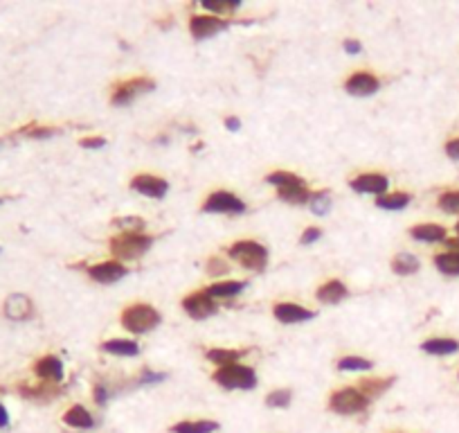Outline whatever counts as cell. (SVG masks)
I'll return each instance as SVG.
<instances>
[{
    "mask_svg": "<svg viewBox=\"0 0 459 433\" xmlns=\"http://www.w3.org/2000/svg\"><path fill=\"white\" fill-rule=\"evenodd\" d=\"M214 382L221 384L223 388L232 391H250L257 386V375L254 370L241 363H232V366H223L214 373Z\"/></svg>",
    "mask_w": 459,
    "mask_h": 433,
    "instance_id": "1",
    "label": "cell"
},
{
    "mask_svg": "<svg viewBox=\"0 0 459 433\" xmlns=\"http://www.w3.org/2000/svg\"><path fill=\"white\" fill-rule=\"evenodd\" d=\"M153 237L142 233H124L111 242V253L120 260H137L151 249Z\"/></svg>",
    "mask_w": 459,
    "mask_h": 433,
    "instance_id": "2",
    "label": "cell"
},
{
    "mask_svg": "<svg viewBox=\"0 0 459 433\" xmlns=\"http://www.w3.org/2000/svg\"><path fill=\"white\" fill-rule=\"evenodd\" d=\"M158 323H160V314L155 312L151 305H131L124 309L122 314V325L129 332H133V334L151 332Z\"/></svg>",
    "mask_w": 459,
    "mask_h": 433,
    "instance_id": "3",
    "label": "cell"
},
{
    "mask_svg": "<svg viewBox=\"0 0 459 433\" xmlns=\"http://www.w3.org/2000/svg\"><path fill=\"white\" fill-rule=\"evenodd\" d=\"M230 255L239 262V264H244L246 269H252V271H261L268 262V251L263 249L261 244L250 242V239L230 246Z\"/></svg>",
    "mask_w": 459,
    "mask_h": 433,
    "instance_id": "4",
    "label": "cell"
},
{
    "mask_svg": "<svg viewBox=\"0 0 459 433\" xmlns=\"http://www.w3.org/2000/svg\"><path fill=\"white\" fill-rule=\"evenodd\" d=\"M329 406H331V411H336L340 415H354V413L365 411V408L369 406V397L365 395L363 391L342 388V391L333 393L331 395Z\"/></svg>",
    "mask_w": 459,
    "mask_h": 433,
    "instance_id": "5",
    "label": "cell"
},
{
    "mask_svg": "<svg viewBox=\"0 0 459 433\" xmlns=\"http://www.w3.org/2000/svg\"><path fill=\"white\" fill-rule=\"evenodd\" d=\"M153 86L155 84H153V79H149V77H135V79H131V82H124L113 92V104L115 106L131 104L137 95L153 90Z\"/></svg>",
    "mask_w": 459,
    "mask_h": 433,
    "instance_id": "6",
    "label": "cell"
},
{
    "mask_svg": "<svg viewBox=\"0 0 459 433\" xmlns=\"http://www.w3.org/2000/svg\"><path fill=\"white\" fill-rule=\"evenodd\" d=\"M203 210L205 212H235V214H241V212H246V203L239 197L230 195V192H214V195L207 197Z\"/></svg>",
    "mask_w": 459,
    "mask_h": 433,
    "instance_id": "7",
    "label": "cell"
},
{
    "mask_svg": "<svg viewBox=\"0 0 459 433\" xmlns=\"http://www.w3.org/2000/svg\"><path fill=\"white\" fill-rule=\"evenodd\" d=\"M183 309L192 316V319L203 321V319H207V316H212L216 312V305H214V300L207 291H198V293H192V296H187L183 300Z\"/></svg>",
    "mask_w": 459,
    "mask_h": 433,
    "instance_id": "8",
    "label": "cell"
},
{
    "mask_svg": "<svg viewBox=\"0 0 459 433\" xmlns=\"http://www.w3.org/2000/svg\"><path fill=\"white\" fill-rule=\"evenodd\" d=\"M131 188L140 195L144 197H151V199H162L167 195L169 185L165 179H158V176H151V174H142V176H135L133 181H131Z\"/></svg>",
    "mask_w": 459,
    "mask_h": 433,
    "instance_id": "9",
    "label": "cell"
},
{
    "mask_svg": "<svg viewBox=\"0 0 459 433\" xmlns=\"http://www.w3.org/2000/svg\"><path fill=\"white\" fill-rule=\"evenodd\" d=\"M34 305L25 293H12L10 298L5 300V316L12 321H27L32 319Z\"/></svg>",
    "mask_w": 459,
    "mask_h": 433,
    "instance_id": "10",
    "label": "cell"
},
{
    "mask_svg": "<svg viewBox=\"0 0 459 433\" xmlns=\"http://www.w3.org/2000/svg\"><path fill=\"white\" fill-rule=\"evenodd\" d=\"M189 29L194 38H198V41H203L207 36H214L223 32V29H228V23L216 18V16H194L189 21Z\"/></svg>",
    "mask_w": 459,
    "mask_h": 433,
    "instance_id": "11",
    "label": "cell"
},
{
    "mask_svg": "<svg viewBox=\"0 0 459 433\" xmlns=\"http://www.w3.org/2000/svg\"><path fill=\"white\" fill-rule=\"evenodd\" d=\"M378 86H380V82L369 73H356V75L349 77L347 84H345L347 92H352V95H358V97L371 95V92L378 90Z\"/></svg>",
    "mask_w": 459,
    "mask_h": 433,
    "instance_id": "12",
    "label": "cell"
},
{
    "mask_svg": "<svg viewBox=\"0 0 459 433\" xmlns=\"http://www.w3.org/2000/svg\"><path fill=\"white\" fill-rule=\"evenodd\" d=\"M88 275L102 284H113L127 275V269H124L120 262H102V264H97V267H90Z\"/></svg>",
    "mask_w": 459,
    "mask_h": 433,
    "instance_id": "13",
    "label": "cell"
},
{
    "mask_svg": "<svg viewBox=\"0 0 459 433\" xmlns=\"http://www.w3.org/2000/svg\"><path fill=\"white\" fill-rule=\"evenodd\" d=\"M352 188L360 195H383L390 188V181L383 174H363L352 181Z\"/></svg>",
    "mask_w": 459,
    "mask_h": 433,
    "instance_id": "14",
    "label": "cell"
},
{
    "mask_svg": "<svg viewBox=\"0 0 459 433\" xmlns=\"http://www.w3.org/2000/svg\"><path fill=\"white\" fill-rule=\"evenodd\" d=\"M313 312H309V309L295 305V303H279L275 305V319L282 321V323H304V321H311L313 319Z\"/></svg>",
    "mask_w": 459,
    "mask_h": 433,
    "instance_id": "15",
    "label": "cell"
},
{
    "mask_svg": "<svg viewBox=\"0 0 459 433\" xmlns=\"http://www.w3.org/2000/svg\"><path fill=\"white\" fill-rule=\"evenodd\" d=\"M34 373L41 379H48V382H61L64 379V363L57 357H43L36 361Z\"/></svg>",
    "mask_w": 459,
    "mask_h": 433,
    "instance_id": "16",
    "label": "cell"
},
{
    "mask_svg": "<svg viewBox=\"0 0 459 433\" xmlns=\"http://www.w3.org/2000/svg\"><path fill=\"white\" fill-rule=\"evenodd\" d=\"M345 298H347V287L342 282H338V280L326 282V284H322L320 289H317V300L324 303V305H336V303H340V300H345Z\"/></svg>",
    "mask_w": 459,
    "mask_h": 433,
    "instance_id": "17",
    "label": "cell"
},
{
    "mask_svg": "<svg viewBox=\"0 0 459 433\" xmlns=\"http://www.w3.org/2000/svg\"><path fill=\"white\" fill-rule=\"evenodd\" d=\"M410 235L419 239V242H443L446 239V228L437 226V223H421V226H415L410 230Z\"/></svg>",
    "mask_w": 459,
    "mask_h": 433,
    "instance_id": "18",
    "label": "cell"
},
{
    "mask_svg": "<svg viewBox=\"0 0 459 433\" xmlns=\"http://www.w3.org/2000/svg\"><path fill=\"white\" fill-rule=\"evenodd\" d=\"M64 422L68 424V427H75V429H90L92 424H95V420H92V415L86 411L83 406H73L68 408L66 415H64Z\"/></svg>",
    "mask_w": 459,
    "mask_h": 433,
    "instance_id": "19",
    "label": "cell"
},
{
    "mask_svg": "<svg viewBox=\"0 0 459 433\" xmlns=\"http://www.w3.org/2000/svg\"><path fill=\"white\" fill-rule=\"evenodd\" d=\"M102 350L118 354V357H137L140 345L135 341H127V338H113V341H106L102 345Z\"/></svg>",
    "mask_w": 459,
    "mask_h": 433,
    "instance_id": "20",
    "label": "cell"
},
{
    "mask_svg": "<svg viewBox=\"0 0 459 433\" xmlns=\"http://www.w3.org/2000/svg\"><path fill=\"white\" fill-rule=\"evenodd\" d=\"M421 350L428 354H437V357H443V354H453L459 350V341L455 338H430L421 345Z\"/></svg>",
    "mask_w": 459,
    "mask_h": 433,
    "instance_id": "21",
    "label": "cell"
},
{
    "mask_svg": "<svg viewBox=\"0 0 459 433\" xmlns=\"http://www.w3.org/2000/svg\"><path fill=\"white\" fill-rule=\"evenodd\" d=\"M219 429L216 422L209 420H196V422H178L171 427V433H212Z\"/></svg>",
    "mask_w": 459,
    "mask_h": 433,
    "instance_id": "22",
    "label": "cell"
},
{
    "mask_svg": "<svg viewBox=\"0 0 459 433\" xmlns=\"http://www.w3.org/2000/svg\"><path fill=\"white\" fill-rule=\"evenodd\" d=\"M434 267L446 275H459V251L439 253L437 258H434Z\"/></svg>",
    "mask_w": 459,
    "mask_h": 433,
    "instance_id": "23",
    "label": "cell"
},
{
    "mask_svg": "<svg viewBox=\"0 0 459 433\" xmlns=\"http://www.w3.org/2000/svg\"><path fill=\"white\" fill-rule=\"evenodd\" d=\"M246 287V282H239V280H230V282H216L212 284L209 289H205L212 298H228V296H237Z\"/></svg>",
    "mask_w": 459,
    "mask_h": 433,
    "instance_id": "24",
    "label": "cell"
},
{
    "mask_svg": "<svg viewBox=\"0 0 459 433\" xmlns=\"http://www.w3.org/2000/svg\"><path fill=\"white\" fill-rule=\"evenodd\" d=\"M392 269H394V273H399V275H412L419 271V260L410 253H401L394 258Z\"/></svg>",
    "mask_w": 459,
    "mask_h": 433,
    "instance_id": "25",
    "label": "cell"
},
{
    "mask_svg": "<svg viewBox=\"0 0 459 433\" xmlns=\"http://www.w3.org/2000/svg\"><path fill=\"white\" fill-rule=\"evenodd\" d=\"M279 199L282 201H289V203H304V201L311 199L306 185H291V188H282L279 190Z\"/></svg>",
    "mask_w": 459,
    "mask_h": 433,
    "instance_id": "26",
    "label": "cell"
},
{
    "mask_svg": "<svg viewBox=\"0 0 459 433\" xmlns=\"http://www.w3.org/2000/svg\"><path fill=\"white\" fill-rule=\"evenodd\" d=\"M410 203V197L406 192H396V195H387V197H378L376 206L383 208V210H401Z\"/></svg>",
    "mask_w": 459,
    "mask_h": 433,
    "instance_id": "27",
    "label": "cell"
},
{
    "mask_svg": "<svg viewBox=\"0 0 459 433\" xmlns=\"http://www.w3.org/2000/svg\"><path fill=\"white\" fill-rule=\"evenodd\" d=\"M200 5H203L205 10H209L212 14H232V12L241 7L239 0H203Z\"/></svg>",
    "mask_w": 459,
    "mask_h": 433,
    "instance_id": "28",
    "label": "cell"
},
{
    "mask_svg": "<svg viewBox=\"0 0 459 433\" xmlns=\"http://www.w3.org/2000/svg\"><path fill=\"white\" fill-rule=\"evenodd\" d=\"M392 382H394V379H365L363 386H360V391L367 397H376V395H380V393H385L387 388H390Z\"/></svg>",
    "mask_w": 459,
    "mask_h": 433,
    "instance_id": "29",
    "label": "cell"
},
{
    "mask_svg": "<svg viewBox=\"0 0 459 433\" xmlns=\"http://www.w3.org/2000/svg\"><path fill=\"white\" fill-rule=\"evenodd\" d=\"M244 352L239 350H209L207 352V359L212 363H219V366H232V363H237V359L241 357Z\"/></svg>",
    "mask_w": 459,
    "mask_h": 433,
    "instance_id": "30",
    "label": "cell"
},
{
    "mask_svg": "<svg viewBox=\"0 0 459 433\" xmlns=\"http://www.w3.org/2000/svg\"><path fill=\"white\" fill-rule=\"evenodd\" d=\"M266 181L272 183V185H277L279 190H282V188H291V185H302V183H304V181L300 179V176H295L291 172H272Z\"/></svg>",
    "mask_w": 459,
    "mask_h": 433,
    "instance_id": "31",
    "label": "cell"
},
{
    "mask_svg": "<svg viewBox=\"0 0 459 433\" xmlns=\"http://www.w3.org/2000/svg\"><path fill=\"white\" fill-rule=\"evenodd\" d=\"M113 223L124 233H142L144 228V219H140V216H118Z\"/></svg>",
    "mask_w": 459,
    "mask_h": 433,
    "instance_id": "32",
    "label": "cell"
},
{
    "mask_svg": "<svg viewBox=\"0 0 459 433\" xmlns=\"http://www.w3.org/2000/svg\"><path fill=\"white\" fill-rule=\"evenodd\" d=\"M439 208L448 214H459V190L443 192L439 197Z\"/></svg>",
    "mask_w": 459,
    "mask_h": 433,
    "instance_id": "33",
    "label": "cell"
},
{
    "mask_svg": "<svg viewBox=\"0 0 459 433\" xmlns=\"http://www.w3.org/2000/svg\"><path fill=\"white\" fill-rule=\"evenodd\" d=\"M371 366H374V363L363 357H345L338 361L340 370H371Z\"/></svg>",
    "mask_w": 459,
    "mask_h": 433,
    "instance_id": "34",
    "label": "cell"
},
{
    "mask_svg": "<svg viewBox=\"0 0 459 433\" xmlns=\"http://www.w3.org/2000/svg\"><path fill=\"white\" fill-rule=\"evenodd\" d=\"M266 404L272 406V408H286L291 404V391H284V388L272 391L270 395L266 397Z\"/></svg>",
    "mask_w": 459,
    "mask_h": 433,
    "instance_id": "35",
    "label": "cell"
},
{
    "mask_svg": "<svg viewBox=\"0 0 459 433\" xmlns=\"http://www.w3.org/2000/svg\"><path fill=\"white\" fill-rule=\"evenodd\" d=\"M311 210H313L315 214H326L331 210V199L326 195H315L313 199H311Z\"/></svg>",
    "mask_w": 459,
    "mask_h": 433,
    "instance_id": "36",
    "label": "cell"
},
{
    "mask_svg": "<svg viewBox=\"0 0 459 433\" xmlns=\"http://www.w3.org/2000/svg\"><path fill=\"white\" fill-rule=\"evenodd\" d=\"M207 271L212 275H221V273L228 271V267H225V262H221L219 258H212V260H209V264H207Z\"/></svg>",
    "mask_w": 459,
    "mask_h": 433,
    "instance_id": "37",
    "label": "cell"
},
{
    "mask_svg": "<svg viewBox=\"0 0 459 433\" xmlns=\"http://www.w3.org/2000/svg\"><path fill=\"white\" fill-rule=\"evenodd\" d=\"M320 237H322V230L320 228H306L304 235H302V244H313Z\"/></svg>",
    "mask_w": 459,
    "mask_h": 433,
    "instance_id": "38",
    "label": "cell"
},
{
    "mask_svg": "<svg viewBox=\"0 0 459 433\" xmlns=\"http://www.w3.org/2000/svg\"><path fill=\"white\" fill-rule=\"evenodd\" d=\"M81 147H86V149H99V147H106V140L104 138H86V140H81Z\"/></svg>",
    "mask_w": 459,
    "mask_h": 433,
    "instance_id": "39",
    "label": "cell"
},
{
    "mask_svg": "<svg viewBox=\"0 0 459 433\" xmlns=\"http://www.w3.org/2000/svg\"><path fill=\"white\" fill-rule=\"evenodd\" d=\"M446 153H448V158L459 160V138H455V140L446 143Z\"/></svg>",
    "mask_w": 459,
    "mask_h": 433,
    "instance_id": "40",
    "label": "cell"
},
{
    "mask_svg": "<svg viewBox=\"0 0 459 433\" xmlns=\"http://www.w3.org/2000/svg\"><path fill=\"white\" fill-rule=\"evenodd\" d=\"M25 134L32 136V138H48V136L54 134V129H48V127H43V129H27Z\"/></svg>",
    "mask_w": 459,
    "mask_h": 433,
    "instance_id": "41",
    "label": "cell"
},
{
    "mask_svg": "<svg viewBox=\"0 0 459 433\" xmlns=\"http://www.w3.org/2000/svg\"><path fill=\"white\" fill-rule=\"evenodd\" d=\"M363 50V45L358 43V41H354V38H347L345 41V52H349V54H358Z\"/></svg>",
    "mask_w": 459,
    "mask_h": 433,
    "instance_id": "42",
    "label": "cell"
},
{
    "mask_svg": "<svg viewBox=\"0 0 459 433\" xmlns=\"http://www.w3.org/2000/svg\"><path fill=\"white\" fill-rule=\"evenodd\" d=\"M167 375H158V373H144L142 375V382L144 384H155V382H162Z\"/></svg>",
    "mask_w": 459,
    "mask_h": 433,
    "instance_id": "43",
    "label": "cell"
},
{
    "mask_svg": "<svg viewBox=\"0 0 459 433\" xmlns=\"http://www.w3.org/2000/svg\"><path fill=\"white\" fill-rule=\"evenodd\" d=\"M7 424H10V415H7V408L0 404V429L7 427Z\"/></svg>",
    "mask_w": 459,
    "mask_h": 433,
    "instance_id": "44",
    "label": "cell"
},
{
    "mask_svg": "<svg viewBox=\"0 0 459 433\" xmlns=\"http://www.w3.org/2000/svg\"><path fill=\"white\" fill-rule=\"evenodd\" d=\"M225 127H228L230 131H239L241 120H239V118H228V120H225Z\"/></svg>",
    "mask_w": 459,
    "mask_h": 433,
    "instance_id": "45",
    "label": "cell"
},
{
    "mask_svg": "<svg viewBox=\"0 0 459 433\" xmlns=\"http://www.w3.org/2000/svg\"><path fill=\"white\" fill-rule=\"evenodd\" d=\"M106 397H108V395H106V391L102 388V386H97V388H95V399H97V404H104Z\"/></svg>",
    "mask_w": 459,
    "mask_h": 433,
    "instance_id": "46",
    "label": "cell"
},
{
    "mask_svg": "<svg viewBox=\"0 0 459 433\" xmlns=\"http://www.w3.org/2000/svg\"><path fill=\"white\" fill-rule=\"evenodd\" d=\"M455 230H457V237H459V221H457V228ZM453 246H459V239H457V242H453Z\"/></svg>",
    "mask_w": 459,
    "mask_h": 433,
    "instance_id": "47",
    "label": "cell"
}]
</instances>
